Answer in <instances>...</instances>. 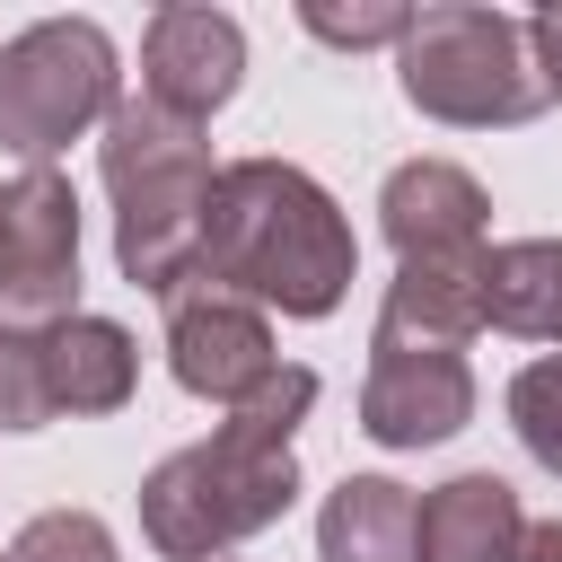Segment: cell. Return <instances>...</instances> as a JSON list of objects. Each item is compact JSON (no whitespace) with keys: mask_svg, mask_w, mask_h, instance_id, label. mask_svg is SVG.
I'll use <instances>...</instances> for the list:
<instances>
[{"mask_svg":"<svg viewBox=\"0 0 562 562\" xmlns=\"http://www.w3.org/2000/svg\"><path fill=\"white\" fill-rule=\"evenodd\" d=\"M316 413V369L281 360L211 439L176 448L140 483V536L167 562H220L228 544L263 536L299 501V422Z\"/></svg>","mask_w":562,"mask_h":562,"instance_id":"1","label":"cell"},{"mask_svg":"<svg viewBox=\"0 0 562 562\" xmlns=\"http://www.w3.org/2000/svg\"><path fill=\"white\" fill-rule=\"evenodd\" d=\"M360 272L351 220L342 202L290 167V158H228L211 176V211H202V281L281 307V316H334L342 290Z\"/></svg>","mask_w":562,"mask_h":562,"instance_id":"2","label":"cell"},{"mask_svg":"<svg viewBox=\"0 0 562 562\" xmlns=\"http://www.w3.org/2000/svg\"><path fill=\"white\" fill-rule=\"evenodd\" d=\"M97 167H105V193H114V263H123V281L149 290V299H176L202 272V211H211V176H220L202 123H176V114L123 97L105 114Z\"/></svg>","mask_w":562,"mask_h":562,"instance_id":"3","label":"cell"},{"mask_svg":"<svg viewBox=\"0 0 562 562\" xmlns=\"http://www.w3.org/2000/svg\"><path fill=\"white\" fill-rule=\"evenodd\" d=\"M395 88L413 114L457 123V132H509V123L544 114V88L527 70V18L474 9V0L413 9L404 44H395Z\"/></svg>","mask_w":562,"mask_h":562,"instance_id":"4","label":"cell"},{"mask_svg":"<svg viewBox=\"0 0 562 562\" xmlns=\"http://www.w3.org/2000/svg\"><path fill=\"white\" fill-rule=\"evenodd\" d=\"M123 105V61L97 18H35L0 44V149L18 167H53L79 132H105Z\"/></svg>","mask_w":562,"mask_h":562,"instance_id":"5","label":"cell"},{"mask_svg":"<svg viewBox=\"0 0 562 562\" xmlns=\"http://www.w3.org/2000/svg\"><path fill=\"white\" fill-rule=\"evenodd\" d=\"M0 263H9V325L79 316V193L53 167H18L0 184Z\"/></svg>","mask_w":562,"mask_h":562,"instance_id":"6","label":"cell"},{"mask_svg":"<svg viewBox=\"0 0 562 562\" xmlns=\"http://www.w3.org/2000/svg\"><path fill=\"white\" fill-rule=\"evenodd\" d=\"M167 369H176L184 395L237 413V404L281 369V351H272V325H263L255 299H237V290H220V281L193 272V281L167 299Z\"/></svg>","mask_w":562,"mask_h":562,"instance_id":"7","label":"cell"},{"mask_svg":"<svg viewBox=\"0 0 562 562\" xmlns=\"http://www.w3.org/2000/svg\"><path fill=\"white\" fill-rule=\"evenodd\" d=\"M246 79V26L202 0H167L140 26V105L176 123H211Z\"/></svg>","mask_w":562,"mask_h":562,"instance_id":"8","label":"cell"},{"mask_svg":"<svg viewBox=\"0 0 562 562\" xmlns=\"http://www.w3.org/2000/svg\"><path fill=\"white\" fill-rule=\"evenodd\" d=\"M465 422H474V369H465V351H369L360 430L378 448H439Z\"/></svg>","mask_w":562,"mask_h":562,"instance_id":"9","label":"cell"},{"mask_svg":"<svg viewBox=\"0 0 562 562\" xmlns=\"http://www.w3.org/2000/svg\"><path fill=\"white\" fill-rule=\"evenodd\" d=\"M483 220H492V193L457 158H404L378 184V228L395 263H465L483 255Z\"/></svg>","mask_w":562,"mask_h":562,"instance_id":"10","label":"cell"},{"mask_svg":"<svg viewBox=\"0 0 562 562\" xmlns=\"http://www.w3.org/2000/svg\"><path fill=\"white\" fill-rule=\"evenodd\" d=\"M35 334V369H44V404L53 413H123L132 386H140V342L114 325V316H53V325H26Z\"/></svg>","mask_w":562,"mask_h":562,"instance_id":"11","label":"cell"},{"mask_svg":"<svg viewBox=\"0 0 562 562\" xmlns=\"http://www.w3.org/2000/svg\"><path fill=\"white\" fill-rule=\"evenodd\" d=\"M483 334V255L465 263H395L369 351H465Z\"/></svg>","mask_w":562,"mask_h":562,"instance_id":"12","label":"cell"},{"mask_svg":"<svg viewBox=\"0 0 562 562\" xmlns=\"http://www.w3.org/2000/svg\"><path fill=\"white\" fill-rule=\"evenodd\" d=\"M527 509L501 474H448L413 501V562H518Z\"/></svg>","mask_w":562,"mask_h":562,"instance_id":"13","label":"cell"},{"mask_svg":"<svg viewBox=\"0 0 562 562\" xmlns=\"http://www.w3.org/2000/svg\"><path fill=\"white\" fill-rule=\"evenodd\" d=\"M316 562H413V492L395 474H342L316 509Z\"/></svg>","mask_w":562,"mask_h":562,"instance_id":"14","label":"cell"},{"mask_svg":"<svg viewBox=\"0 0 562 562\" xmlns=\"http://www.w3.org/2000/svg\"><path fill=\"white\" fill-rule=\"evenodd\" d=\"M483 325L562 351V237L483 246Z\"/></svg>","mask_w":562,"mask_h":562,"instance_id":"15","label":"cell"},{"mask_svg":"<svg viewBox=\"0 0 562 562\" xmlns=\"http://www.w3.org/2000/svg\"><path fill=\"white\" fill-rule=\"evenodd\" d=\"M509 430H518V448L562 483V351H544V360H527V369L509 378Z\"/></svg>","mask_w":562,"mask_h":562,"instance_id":"16","label":"cell"},{"mask_svg":"<svg viewBox=\"0 0 562 562\" xmlns=\"http://www.w3.org/2000/svg\"><path fill=\"white\" fill-rule=\"evenodd\" d=\"M9 562H114V527L97 509H44L9 536Z\"/></svg>","mask_w":562,"mask_h":562,"instance_id":"17","label":"cell"},{"mask_svg":"<svg viewBox=\"0 0 562 562\" xmlns=\"http://www.w3.org/2000/svg\"><path fill=\"white\" fill-rule=\"evenodd\" d=\"M53 404H44V369H35V334L9 325L0 334V430H44Z\"/></svg>","mask_w":562,"mask_h":562,"instance_id":"18","label":"cell"},{"mask_svg":"<svg viewBox=\"0 0 562 562\" xmlns=\"http://www.w3.org/2000/svg\"><path fill=\"white\" fill-rule=\"evenodd\" d=\"M299 26L316 35V44H342V53H360V44H404V26H413V9H299Z\"/></svg>","mask_w":562,"mask_h":562,"instance_id":"19","label":"cell"},{"mask_svg":"<svg viewBox=\"0 0 562 562\" xmlns=\"http://www.w3.org/2000/svg\"><path fill=\"white\" fill-rule=\"evenodd\" d=\"M527 70L544 105H562V9H527Z\"/></svg>","mask_w":562,"mask_h":562,"instance_id":"20","label":"cell"},{"mask_svg":"<svg viewBox=\"0 0 562 562\" xmlns=\"http://www.w3.org/2000/svg\"><path fill=\"white\" fill-rule=\"evenodd\" d=\"M518 562H562V518H536L518 536Z\"/></svg>","mask_w":562,"mask_h":562,"instance_id":"21","label":"cell"},{"mask_svg":"<svg viewBox=\"0 0 562 562\" xmlns=\"http://www.w3.org/2000/svg\"><path fill=\"white\" fill-rule=\"evenodd\" d=\"M0 325H9V263H0Z\"/></svg>","mask_w":562,"mask_h":562,"instance_id":"22","label":"cell"},{"mask_svg":"<svg viewBox=\"0 0 562 562\" xmlns=\"http://www.w3.org/2000/svg\"><path fill=\"white\" fill-rule=\"evenodd\" d=\"M0 334H9V325H0Z\"/></svg>","mask_w":562,"mask_h":562,"instance_id":"23","label":"cell"},{"mask_svg":"<svg viewBox=\"0 0 562 562\" xmlns=\"http://www.w3.org/2000/svg\"><path fill=\"white\" fill-rule=\"evenodd\" d=\"M0 562H9V553H0Z\"/></svg>","mask_w":562,"mask_h":562,"instance_id":"24","label":"cell"}]
</instances>
